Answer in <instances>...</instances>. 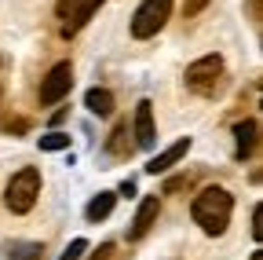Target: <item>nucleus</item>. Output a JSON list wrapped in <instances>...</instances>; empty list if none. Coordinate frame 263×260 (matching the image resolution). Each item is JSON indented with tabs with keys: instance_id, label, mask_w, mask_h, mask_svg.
I'll use <instances>...</instances> for the list:
<instances>
[{
	"instance_id": "obj_1",
	"label": "nucleus",
	"mask_w": 263,
	"mask_h": 260,
	"mask_svg": "<svg viewBox=\"0 0 263 260\" xmlns=\"http://www.w3.org/2000/svg\"><path fill=\"white\" fill-rule=\"evenodd\" d=\"M230 213H234V194H230L227 187H205V190H197L194 202H190L194 223L201 227L205 235H212V238L227 231Z\"/></svg>"
},
{
	"instance_id": "obj_2",
	"label": "nucleus",
	"mask_w": 263,
	"mask_h": 260,
	"mask_svg": "<svg viewBox=\"0 0 263 260\" xmlns=\"http://www.w3.org/2000/svg\"><path fill=\"white\" fill-rule=\"evenodd\" d=\"M37 194H41V169L26 165V169H18V172L8 180V187H4V205H8L15 216H26L33 205H37Z\"/></svg>"
},
{
	"instance_id": "obj_3",
	"label": "nucleus",
	"mask_w": 263,
	"mask_h": 260,
	"mask_svg": "<svg viewBox=\"0 0 263 260\" xmlns=\"http://www.w3.org/2000/svg\"><path fill=\"white\" fill-rule=\"evenodd\" d=\"M223 74H227V66H223L219 55H201V59H194L186 66L183 81H186V88L194 95H216L223 88Z\"/></svg>"
},
{
	"instance_id": "obj_4",
	"label": "nucleus",
	"mask_w": 263,
	"mask_h": 260,
	"mask_svg": "<svg viewBox=\"0 0 263 260\" xmlns=\"http://www.w3.org/2000/svg\"><path fill=\"white\" fill-rule=\"evenodd\" d=\"M172 4L176 0H143L132 15V37L136 41H146V37H157L164 22L172 19Z\"/></svg>"
},
{
	"instance_id": "obj_5",
	"label": "nucleus",
	"mask_w": 263,
	"mask_h": 260,
	"mask_svg": "<svg viewBox=\"0 0 263 260\" xmlns=\"http://www.w3.org/2000/svg\"><path fill=\"white\" fill-rule=\"evenodd\" d=\"M103 4H106V0H59V4H55V15H59V22H62V26H59L62 37H77Z\"/></svg>"
},
{
	"instance_id": "obj_6",
	"label": "nucleus",
	"mask_w": 263,
	"mask_h": 260,
	"mask_svg": "<svg viewBox=\"0 0 263 260\" xmlns=\"http://www.w3.org/2000/svg\"><path fill=\"white\" fill-rule=\"evenodd\" d=\"M70 88H73V66L70 62H55V66L48 70V77L41 81V107L62 103L66 95H70Z\"/></svg>"
},
{
	"instance_id": "obj_7",
	"label": "nucleus",
	"mask_w": 263,
	"mask_h": 260,
	"mask_svg": "<svg viewBox=\"0 0 263 260\" xmlns=\"http://www.w3.org/2000/svg\"><path fill=\"white\" fill-rule=\"evenodd\" d=\"M259 147V121L256 117H245L234 125V158L238 161H249Z\"/></svg>"
},
{
	"instance_id": "obj_8",
	"label": "nucleus",
	"mask_w": 263,
	"mask_h": 260,
	"mask_svg": "<svg viewBox=\"0 0 263 260\" xmlns=\"http://www.w3.org/2000/svg\"><path fill=\"white\" fill-rule=\"evenodd\" d=\"M194 143H190V136H183V140H176L172 147H164L161 154H154L150 161H146V172L150 176H157V172H168L172 165H179V161L186 158V150H190Z\"/></svg>"
},
{
	"instance_id": "obj_9",
	"label": "nucleus",
	"mask_w": 263,
	"mask_h": 260,
	"mask_svg": "<svg viewBox=\"0 0 263 260\" xmlns=\"http://www.w3.org/2000/svg\"><path fill=\"white\" fill-rule=\"evenodd\" d=\"M132 132H136V147H143V150H150V147L157 143V128H154V103H150V99H143V103L136 107V125H132Z\"/></svg>"
},
{
	"instance_id": "obj_10",
	"label": "nucleus",
	"mask_w": 263,
	"mask_h": 260,
	"mask_svg": "<svg viewBox=\"0 0 263 260\" xmlns=\"http://www.w3.org/2000/svg\"><path fill=\"white\" fill-rule=\"evenodd\" d=\"M157 216H161V202H157V198H143L136 220H132V227H128V242L146 238V235H150V227L157 223Z\"/></svg>"
},
{
	"instance_id": "obj_11",
	"label": "nucleus",
	"mask_w": 263,
	"mask_h": 260,
	"mask_svg": "<svg viewBox=\"0 0 263 260\" xmlns=\"http://www.w3.org/2000/svg\"><path fill=\"white\" fill-rule=\"evenodd\" d=\"M114 205H117V194H114V190H99L95 198L84 205V220H88V223H99V220H106V216L114 213Z\"/></svg>"
},
{
	"instance_id": "obj_12",
	"label": "nucleus",
	"mask_w": 263,
	"mask_h": 260,
	"mask_svg": "<svg viewBox=\"0 0 263 260\" xmlns=\"http://www.w3.org/2000/svg\"><path fill=\"white\" fill-rule=\"evenodd\" d=\"M84 107L95 117H110L114 114V92L110 88H88L84 92Z\"/></svg>"
},
{
	"instance_id": "obj_13",
	"label": "nucleus",
	"mask_w": 263,
	"mask_h": 260,
	"mask_svg": "<svg viewBox=\"0 0 263 260\" xmlns=\"http://www.w3.org/2000/svg\"><path fill=\"white\" fill-rule=\"evenodd\" d=\"M103 147H106V154H114V158H128L132 150H136V140H128V121H117V125H114V132H110V140H106Z\"/></svg>"
},
{
	"instance_id": "obj_14",
	"label": "nucleus",
	"mask_w": 263,
	"mask_h": 260,
	"mask_svg": "<svg viewBox=\"0 0 263 260\" xmlns=\"http://www.w3.org/2000/svg\"><path fill=\"white\" fill-rule=\"evenodd\" d=\"M66 147H70V132H62V128H51V132L41 136V150H48V154L66 150Z\"/></svg>"
},
{
	"instance_id": "obj_15",
	"label": "nucleus",
	"mask_w": 263,
	"mask_h": 260,
	"mask_svg": "<svg viewBox=\"0 0 263 260\" xmlns=\"http://www.w3.org/2000/svg\"><path fill=\"white\" fill-rule=\"evenodd\" d=\"M8 253L18 256V260H41V256H44V246H41V242H11Z\"/></svg>"
},
{
	"instance_id": "obj_16",
	"label": "nucleus",
	"mask_w": 263,
	"mask_h": 260,
	"mask_svg": "<svg viewBox=\"0 0 263 260\" xmlns=\"http://www.w3.org/2000/svg\"><path fill=\"white\" fill-rule=\"evenodd\" d=\"M84 253H88V242H84V238H73L70 246L62 249V256H59V260H81Z\"/></svg>"
},
{
	"instance_id": "obj_17",
	"label": "nucleus",
	"mask_w": 263,
	"mask_h": 260,
	"mask_svg": "<svg viewBox=\"0 0 263 260\" xmlns=\"http://www.w3.org/2000/svg\"><path fill=\"white\" fill-rule=\"evenodd\" d=\"M190 187V172H183V176H172L168 183H164V194H179V190H186Z\"/></svg>"
},
{
	"instance_id": "obj_18",
	"label": "nucleus",
	"mask_w": 263,
	"mask_h": 260,
	"mask_svg": "<svg viewBox=\"0 0 263 260\" xmlns=\"http://www.w3.org/2000/svg\"><path fill=\"white\" fill-rule=\"evenodd\" d=\"M26 128H29L26 117H11V121H4V132H8V136H22Z\"/></svg>"
},
{
	"instance_id": "obj_19",
	"label": "nucleus",
	"mask_w": 263,
	"mask_h": 260,
	"mask_svg": "<svg viewBox=\"0 0 263 260\" xmlns=\"http://www.w3.org/2000/svg\"><path fill=\"white\" fill-rule=\"evenodd\" d=\"M205 8H209V0H186V4H183V15L194 19V15H201Z\"/></svg>"
},
{
	"instance_id": "obj_20",
	"label": "nucleus",
	"mask_w": 263,
	"mask_h": 260,
	"mask_svg": "<svg viewBox=\"0 0 263 260\" xmlns=\"http://www.w3.org/2000/svg\"><path fill=\"white\" fill-rule=\"evenodd\" d=\"M259 216H263V209H259V205H252V238H256V242L263 238V223H259Z\"/></svg>"
},
{
	"instance_id": "obj_21",
	"label": "nucleus",
	"mask_w": 263,
	"mask_h": 260,
	"mask_svg": "<svg viewBox=\"0 0 263 260\" xmlns=\"http://www.w3.org/2000/svg\"><path fill=\"white\" fill-rule=\"evenodd\" d=\"M88 260H114V246H110V242H103V246H99Z\"/></svg>"
},
{
	"instance_id": "obj_22",
	"label": "nucleus",
	"mask_w": 263,
	"mask_h": 260,
	"mask_svg": "<svg viewBox=\"0 0 263 260\" xmlns=\"http://www.w3.org/2000/svg\"><path fill=\"white\" fill-rule=\"evenodd\" d=\"M114 194H117V198H136V180H124Z\"/></svg>"
},
{
	"instance_id": "obj_23",
	"label": "nucleus",
	"mask_w": 263,
	"mask_h": 260,
	"mask_svg": "<svg viewBox=\"0 0 263 260\" xmlns=\"http://www.w3.org/2000/svg\"><path fill=\"white\" fill-rule=\"evenodd\" d=\"M249 19H252V22L263 19V0H249Z\"/></svg>"
},
{
	"instance_id": "obj_24",
	"label": "nucleus",
	"mask_w": 263,
	"mask_h": 260,
	"mask_svg": "<svg viewBox=\"0 0 263 260\" xmlns=\"http://www.w3.org/2000/svg\"><path fill=\"white\" fill-rule=\"evenodd\" d=\"M249 260H263V249H256V253H252V256H249Z\"/></svg>"
}]
</instances>
